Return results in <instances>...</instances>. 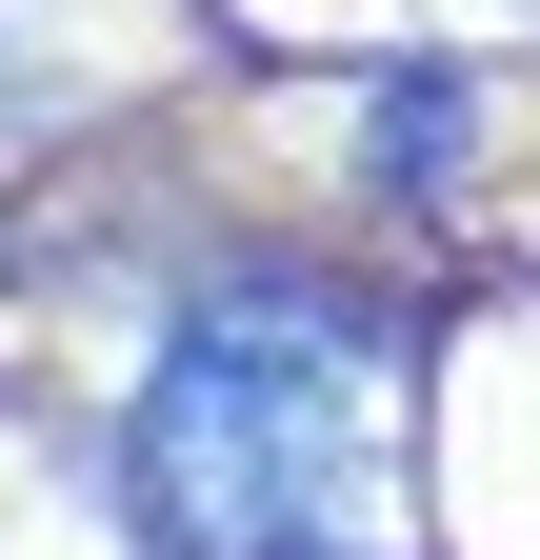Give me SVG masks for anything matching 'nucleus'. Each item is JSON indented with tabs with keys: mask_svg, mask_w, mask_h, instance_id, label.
<instances>
[{
	"mask_svg": "<svg viewBox=\"0 0 540 560\" xmlns=\"http://www.w3.org/2000/svg\"><path fill=\"white\" fill-rule=\"evenodd\" d=\"M0 60H21V21H0Z\"/></svg>",
	"mask_w": 540,
	"mask_h": 560,
	"instance_id": "7ed1b4c3",
	"label": "nucleus"
},
{
	"mask_svg": "<svg viewBox=\"0 0 540 560\" xmlns=\"http://www.w3.org/2000/svg\"><path fill=\"white\" fill-rule=\"evenodd\" d=\"M400 420H421V340L361 280L240 260L161 320L120 400V521L141 560H400Z\"/></svg>",
	"mask_w": 540,
	"mask_h": 560,
	"instance_id": "f257e3e1",
	"label": "nucleus"
},
{
	"mask_svg": "<svg viewBox=\"0 0 540 560\" xmlns=\"http://www.w3.org/2000/svg\"><path fill=\"white\" fill-rule=\"evenodd\" d=\"M361 140H380V161H400V180H441V161H460V101H441V81H400V101L361 120Z\"/></svg>",
	"mask_w": 540,
	"mask_h": 560,
	"instance_id": "f03ea898",
	"label": "nucleus"
}]
</instances>
